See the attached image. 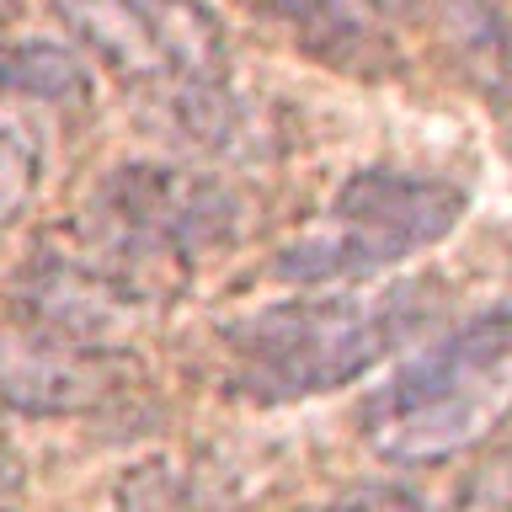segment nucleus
Segmentation results:
<instances>
[{
    "instance_id": "20e7f679",
    "label": "nucleus",
    "mask_w": 512,
    "mask_h": 512,
    "mask_svg": "<svg viewBox=\"0 0 512 512\" xmlns=\"http://www.w3.org/2000/svg\"><path fill=\"white\" fill-rule=\"evenodd\" d=\"M464 208H470V192L443 182V176L363 166L336 187L326 224L288 240L267 262V272L294 288H331V283L347 288L379 278L395 262L448 240L459 230Z\"/></svg>"
},
{
    "instance_id": "f8f14e48",
    "label": "nucleus",
    "mask_w": 512,
    "mask_h": 512,
    "mask_svg": "<svg viewBox=\"0 0 512 512\" xmlns=\"http://www.w3.org/2000/svg\"><path fill=\"white\" fill-rule=\"evenodd\" d=\"M454 512H496V502H486V496H464Z\"/></svg>"
},
{
    "instance_id": "39448f33",
    "label": "nucleus",
    "mask_w": 512,
    "mask_h": 512,
    "mask_svg": "<svg viewBox=\"0 0 512 512\" xmlns=\"http://www.w3.org/2000/svg\"><path fill=\"white\" fill-rule=\"evenodd\" d=\"M54 16L118 80L160 102L230 91V32L203 0H48Z\"/></svg>"
},
{
    "instance_id": "f03ea898",
    "label": "nucleus",
    "mask_w": 512,
    "mask_h": 512,
    "mask_svg": "<svg viewBox=\"0 0 512 512\" xmlns=\"http://www.w3.org/2000/svg\"><path fill=\"white\" fill-rule=\"evenodd\" d=\"M512 416V304L416 347L363 395V443L390 464H443L486 443Z\"/></svg>"
},
{
    "instance_id": "ddd939ff",
    "label": "nucleus",
    "mask_w": 512,
    "mask_h": 512,
    "mask_svg": "<svg viewBox=\"0 0 512 512\" xmlns=\"http://www.w3.org/2000/svg\"><path fill=\"white\" fill-rule=\"evenodd\" d=\"M16 16V0H0V22H11Z\"/></svg>"
},
{
    "instance_id": "f257e3e1",
    "label": "nucleus",
    "mask_w": 512,
    "mask_h": 512,
    "mask_svg": "<svg viewBox=\"0 0 512 512\" xmlns=\"http://www.w3.org/2000/svg\"><path fill=\"white\" fill-rule=\"evenodd\" d=\"M427 283H390L384 294L283 299L219 326L230 395L256 406L310 400L363 379L432 315Z\"/></svg>"
},
{
    "instance_id": "423d86ee",
    "label": "nucleus",
    "mask_w": 512,
    "mask_h": 512,
    "mask_svg": "<svg viewBox=\"0 0 512 512\" xmlns=\"http://www.w3.org/2000/svg\"><path fill=\"white\" fill-rule=\"evenodd\" d=\"M128 384L123 347H86L22 326L0 336V406L22 416H80L107 406Z\"/></svg>"
},
{
    "instance_id": "6e6552de",
    "label": "nucleus",
    "mask_w": 512,
    "mask_h": 512,
    "mask_svg": "<svg viewBox=\"0 0 512 512\" xmlns=\"http://www.w3.org/2000/svg\"><path fill=\"white\" fill-rule=\"evenodd\" d=\"M251 6L272 16L304 54L331 64V70H347L363 80L395 70L390 38L368 22V11L358 0H251Z\"/></svg>"
},
{
    "instance_id": "9b49d317",
    "label": "nucleus",
    "mask_w": 512,
    "mask_h": 512,
    "mask_svg": "<svg viewBox=\"0 0 512 512\" xmlns=\"http://www.w3.org/2000/svg\"><path fill=\"white\" fill-rule=\"evenodd\" d=\"M326 512H427V502L406 486H358L342 502H331Z\"/></svg>"
},
{
    "instance_id": "0eeeda50",
    "label": "nucleus",
    "mask_w": 512,
    "mask_h": 512,
    "mask_svg": "<svg viewBox=\"0 0 512 512\" xmlns=\"http://www.w3.org/2000/svg\"><path fill=\"white\" fill-rule=\"evenodd\" d=\"M379 11L422 32L464 91L512 118V22L496 0H379Z\"/></svg>"
},
{
    "instance_id": "4468645a",
    "label": "nucleus",
    "mask_w": 512,
    "mask_h": 512,
    "mask_svg": "<svg viewBox=\"0 0 512 512\" xmlns=\"http://www.w3.org/2000/svg\"><path fill=\"white\" fill-rule=\"evenodd\" d=\"M374 6H379V0H374Z\"/></svg>"
},
{
    "instance_id": "7ed1b4c3",
    "label": "nucleus",
    "mask_w": 512,
    "mask_h": 512,
    "mask_svg": "<svg viewBox=\"0 0 512 512\" xmlns=\"http://www.w3.org/2000/svg\"><path fill=\"white\" fill-rule=\"evenodd\" d=\"M235 230L240 198L219 176L134 160L96 182L75 224V251L155 304L187 283L203 251L230 246Z\"/></svg>"
},
{
    "instance_id": "1a4fd4ad",
    "label": "nucleus",
    "mask_w": 512,
    "mask_h": 512,
    "mask_svg": "<svg viewBox=\"0 0 512 512\" xmlns=\"http://www.w3.org/2000/svg\"><path fill=\"white\" fill-rule=\"evenodd\" d=\"M91 75L75 48L48 38H0V96H32V102H80Z\"/></svg>"
},
{
    "instance_id": "9d476101",
    "label": "nucleus",
    "mask_w": 512,
    "mask_h": 512,
    "mask_svg": "<svg viewBox=\"0 0 512 512\" xmlns=\"http://www.w3.org/2000/svg\"><path fill=\"white\" fill-rule=\"evenodd\" d=\"M38 176H43L38 144H32L22 128L0 123V230L27 214L32 192H38Z\"/></svg>"
}]
</instances>
